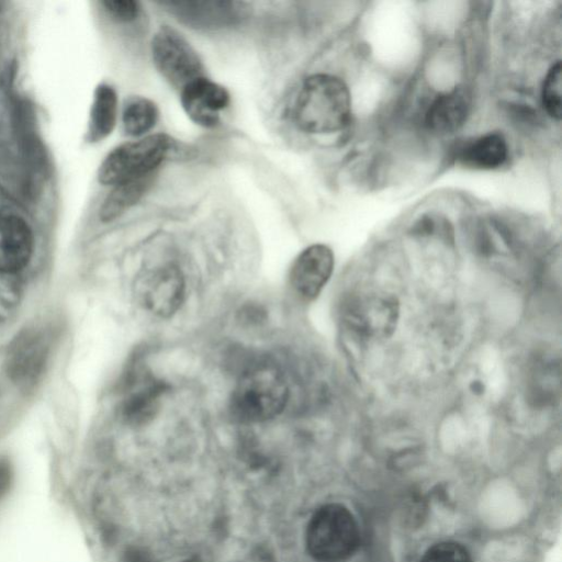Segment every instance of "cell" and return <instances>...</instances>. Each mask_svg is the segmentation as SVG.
Instances as JSON below:
<instances>
[{
	"label": "cell",
	"instance_id": "cell-14",
	"mask_svg": "<svg viewBox=\"0 0 562 562\" xmlns=\"http://www.w3.org/2000/svg\"><path fill=\"white\" fill-rule=\"evenodd\" d=\"M469 104L468 94L460 88L438 95L426 113L427 127L438 135L456 132L467 119Z\"/></svg>",
	"mask_w": 562,
	"mask_h": 562
},
{
	"label": "cell",
	"instance_id": "cell-20",
	"mask_svg": "<svg viewBox=\"0 0 562 562\" xmlns=\"http://www.w3.org/2000/svg\"><path fill=\"white\" fill-rule=\"evenodd\" d=\"M420 562H472V560L463 546L445 541L428 549Z\"/></svg>",
	"mask_w": 562,
	"mask_h": 562
},
{
	"label": "cell",
	"instance_id": "cell-4",
	"mask_svg": "<svg viewBox=\"0 0 562 562\" xmlns=\"http://www.w3.org/2000/svg\"><path fill=\"white\" fill-rule=\"evenodd\" d=\"M171 146V138L161 133L122 144L104 158L98 179L103 184L116 186L151 175L167 157Z\"/></svg>",
	"mask_w": 562,
	"mask_h": 562
},
{
	"label": "cell",
	"instance_id": "cell-8",
	"mask_svg": "<svg viewBox=\"0 0 562 562\" xmlns=\"http://www.w3.org/2000/svg\"><path fill=\"white\" fill-rule=\"evenodd\" d=\"M398 306L393 297H363L348 302L344 319L349 328L364 338L389 336L395 329Z\"/></svg>",
	"mask_w": 562,
	"mask_h": 562
},
{
	"label": "cell",
	"instance_id": "cell-2",
	"mask_svg": "<svg viewBox=\"0 0 562 562\" xmlns=\"http://www.w3.org/2000/svg\"><path fill=\"white\" fill-rule=\"evenodd\" d=\"M350 93L339 78L316 74L303 82L293 106V121L307 133H333L350 119Z\"/></svg>",
	"mask_w": 562,
	"mask_h": 562
},
{
	"label": "cell",
	"instance_id": "cell-21",
	"mask_svg": "<svg viewBox=\"0 0 562 562\" xmlns=\"http://www.w3.org/2000/svg\"><path fill=\"white\" fill-rule=\"evenodd\" d=\"M108 13L120 22H131L139 13V3L133 0H105L102 1Z\"/></svg>",
	"mask_w": 562,
	"mask_h": 562
},
{
	"label": "cell",
	"instance_id": "cell-22",
	"mask_svg": "<svg viewBox=\"0 0 562 562\" xmlns=\"http://www.w3.org/2000/svg\"><path fill=\"white\" fill-rule=\"evenodd\" d=\"M12 481L11 467L5 460H0V499L8 493Z\"/></svg>",
	"mask_w": 562,
	"mask_h": 562
},
{
	"label": "cell",
	"instance_id": "cell-12",
	"mask_svg": "<svg viewBox=\"0 0 562 562\" xmlns=\"http://www.w3.org/2000/svg\"><path fill=\"white\" fill-rule=\"evenodd\" d=\"M48 355V342L41 331L20 335L8 355V373L21 386H31L41 376Z\"/></svg>",
	"mask_w": 562,
	"mask_h": 562
},
{
	"label": "cell",
	"instance_id": "cell-6",
	"mask_svg": "<svg viewBox=\"0 0 562 562\" xmlns=\"http://www.w3.org/2000/svg\"><path fill=\"white\" fill-rule=\"evenodd\" d=\"M154 63L160 74L175 87L203 76L201 59L193 47L169 26H161L151 41Z\"/></svg>",
	"mask_w": 562,
	"mask_h": 562
},
{
	"label": "cell",
	"instance_id": "cell-10",
	"mask_svg": "<svg viewBox=\"0 0 562 562\" xmlns=\"http://www.w3.org/2000/svg\"><path fill=\"white\" fill-rule=\"evenodd\" d=\"M181 104L188 116L196 124L213 127L221 112L229 104L228 91L204 76L193 79L181 88Z\"/></svg>",
	"mask_w": 562,
	"mask_h": 562
},
{
	"label": "cell",
	"instance_id": "cell-16",
	"mask_svg": "<svg viewBox=\"0 0 562 562\" xmlns=\"http://www.w3.org/2000/svg\"><path fill=\"white\" fill-rule=\"evenodd\" d=\"M117 114V97L115 90L105 83L99 85L94 91L88 122V139L99 142L114 128Z\"/></svg>",
	"mask_w": 562,
	"mask_h": 562
},
{
	"label": "cell",
	"instance_id": "cell-13",
	"mask_svg": "<svg viewBox=\"0 0 562 562\" xmlns=\"http://www.w3.org/2000/svg\"><path fill=\"white\" fill-rule=\"evenodd\" d=\"M34 239L29 224L20 216L0 213V272L15 273L27 266Z\"/></svg>",
	"mask_w": 562,
	"mask_h": 562
},
{
	"label": "cell",
	"instance_id": "cell-3",
	"mask_svg": "<svg viewBox=\"0 0 562 562\" xmlns=\"http://www.w3.org/2000/svg\"><path fill=\"white\" fill-rule=\"evenodd\" d=\"M306 548L318 562H341L359 547L360 531L351 513L339 504L319 507L306 528Z\"/></svg>",
	"mask_w": 562,
	"mask_h": 562
},
{
	"label": "cell",
	"instance_id": "cell-15",
	"mask_svg": "<svg viewBox=\"0 0 562 562\" xmlns=\"http://www.w3.org/2000/svg\"><path fill=\"white\" fill-rule=\"evenodd\" d=\"M507 158V144L499 133H487L462 148L460 160L475 169H493L502 166Z\"/></svg>",
	"mask_w": 562,
	"mask_h": 562
},
{
	"label": "cell",
	"instance_id": "cell-11",
	"mask_svg": "<svg viewBox=\"0 0 562 562\" xmlns=\"http://www.w3.org/2000/svg\"><path fill=\"white\" fill-rule=\"evenodd\" d=\"M164 5L183 23L203 29L235 24L247 13L246 3L237 1H171Z\"/></svg>",
	"mask_w": 562,
	"mask_h": 562
},
{
	"label": "cell",
	"instance_id": "cell-9",
	"mask_svg": "<svg viewBox=\"0 0 562 562\" xmlns=\"http://www.w3.org/2000/svg\"><path fill=\"white\" fill-rule=\"evenodd\" d=\"M167 385L150 373L139 371L126 382L120 405L122 419L134 426L150 422L159 411Z\"/></svg>",
	"mask_w": 562,
	"mask_h": 562
},
{
	"label": "cell",
	"instance_id": "cell-18",
	"mask_svg": "<svg viewBox=\"0 0 562 562\" xmlns=\"http://www.w3.org/2000/svg\"><path fill=\"white\" fill-rule=\"evenodd\" d=\"M157 105L144 97H132L125 101L122 124L126 134L142 136L150 131L158 120Z\"/></svg>",
	"mask_w": 562,
	"mask_h": 562
},
{
	"label": "cell",
	"instance_id": "cell-23",
	"mask_svg": "<svg viewBox=\"0 0 562 562\" xmlns=\"http://www.w3.org/2000/svg\"><path fill=\"white\" fill-rule=\"evenodd\" d=\"M471 390L475 394L483 393V390H484L483 383L480 381H473L471 384Z\"/></svg>",
	"mask_w": 562,
	"mask_h": 562
},
{
	"label": "cell",
	"instance_id": "cell-19",
	"mask_svg": "<svg viewBox=\"0 0 562 562\" xmlns=\"http://www.w3.org/2000/svg\"><path fill=\"white\" fill-rule=\"evenodd\" d=\"M561 85V63L557 61L548 71L542 87L543 108L555 120H560L562 114Z\"/></svg>",
	"mask_w": 562,
	"mask_h": 562
},
{
	"label": "cell",
	"instance_id": "cell-5",
	"mask_svg": "<svg viewBox=\"0 0 562 562\" xmlns=\"http://www.w3.org/2000/svg\"><path fill=\"white\" fill-rule=\"evenodd\" d=\"M186 279L179 267L166 263L143 272L136 282V296L148 313L169 318L186 299Z\"/></svg>",
	"mask_w": 562,
	"mask_h": 562
},
{
	"label": "cell",
	"instance_id": "cell-17",
	"mask_svg": "<svg viewBox=\"0 0 562 562\" xmlns=\"http://www.w3.org/2000/svg\"><path fill=\"white\" fill-rule=\"evenodd\" d=\"M151 175L131 179L114 186L100 209L103 222H110L134 205L151 183Z\"/></svg>",
	"mask_w": 562,
	"mask_h": 562
},
{
	"label": "cell",
	"instance_id": "cell-1",
	"mask_svg": "<svg viewBox=\"0 0 562 562\" xmlns=\"http://www.w3.org/2000/svg\"><path fill=\"white\" fill-rule=\"evenodd\" d=\"M288 397L282 371L269 361L255 360L243 368L229 400V411L239 423H262L277 417Z\"/></svg>",
	"mask_w": 562,
	"mask_h": 562
},
{
	"label": "cell",
	"instance_id": "cell-7",
	"mask_svg": "<svg viewBox=\"0 0 562 562\" xmlns=\"http://www.w3.org/2000/svg\"><path fill=\"white\" fill-rule=\"evenodd\" d=\"M334 262V254L326 245L314 244L302 250L288 276L293 294L304 302L315 300L330 279Z\"/></svg>",
	"mask_w": 562,
	"mask_h": 562
}]
</instances>
